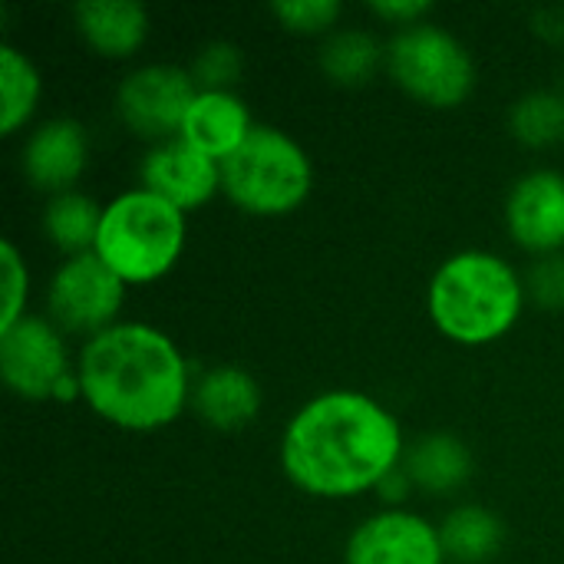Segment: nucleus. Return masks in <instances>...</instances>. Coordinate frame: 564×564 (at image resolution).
Segmentation results:
<instances>
[{"instance_id": "27", "label": "nucleus", "mask_w": 564, "mask_h": 564, "mask_svg": "<svg viewBox=\"0 0 564 564\" xmlns=\"http://www.w3.org/2000/svg\"><path fill=\"white\" fill-rule=\"evenodd\" d=\"M370 10L377 17H383V20H390V23L406 30V26L423 23V17L430 13V3L426 0H373Z\"/></svg>"}, {"instance_id": "8", "label": "nucleus", "mask_w": 564, "mask_h": 564, "mask_svg": "<svg viewBox=\"0 0 564 564\" xmlns=\"http://www.w3.org/2000/svg\"><path fill=\"white\" fill-rule=\"evenodd\" d=\"M195 96L198 86L192 73L178 66H142L122 79L116 106L132 132L169 142L172 132H182Z\"/></svg>"}, {"instance_id": "9", "label": "nucleus", "mask_w": 564, "mask_h": 564, "mask_svg": "<svg viewBox=\"0 0 564 564\" xmlns=\"http://www.w3.org/2000/svg\"><path fill=\"white\" fill-rule=\"evenodd\" d=\"M0 373L23 400H50L69 377L56 324L23 314L13 327L0 330Z\"/></svg>"}, {"instance_id": "7", "label": "nucleus", "mask_w": 564, "mask_h": 564, "mask_svg": "<svg viewBox=\"0 0 564 564\" xmlns=\"http://www.w3.org/2000/svg\"><path fill=\"white\" fill-rule=\"evenodd\" d=\"M126 281L116 278L96 251L89 254H76L66 264H59V271L50 281V294H46V307L50 317L59 330L69 334H102L112 324V317L122 307V291Z\"/></svg>"}, {"instance_id": "10", "label": "nucleus", "mask_w": 564, "mask_h": 564, "mask_svg": "<svg viewBox=\"0 0 564 564\" xmlns=\"http://www.w3.org/2000/svg\"><path fill=\"white\" fill-rule=\"evenodd\" d=\"M440 529L413 512H380L357 525L347 542V564H443Z\"/></svg>"}, {"instance_id": "20", "label": "nucleus", "mask_w": 564, "mask_h": 564, "mask_svg": "<svg viewBox=\"0 0 564 564\" xmlns=\"http://www.w3.org/2000/svg\"><path fill=\"white\" fill-rule=\"evenodd\" d=\"M0 99H3V135H13L36 109L40 99V76L36 66L10 43L0 46Z\"/></svg>"}, {"instance_id": "23", "label": "nucleus", "mask_w": 564, "mask_h": 564, "mask_svg": "<svg viewBox=\"0 0 564 564\" xmlns=\"http://www.w3.org/2000/svg\"><path fill=\"white\" fill-rule=\"evenodd\" d=\"M241 50L235 43H208L202 46V53L195 56V66H192V79L198 86V93H231V86L238 83L241 76Z\"/></svg>"}, {"instance_id": "24", "label": "nucleus", "mask_w": 564, "mask_h": 564, "mask_svg": "<svg viewBox=\"0 0 564 564\" xmlns=\"http://www.w3.org/2000/svg\"><path fill=\"white\" fill-rule=\"evenodd\" d=\"M271 10L294 33H324L340 17L337 0H281Z\"/></svg>"}, {"instance_id": "18", "label": "nucleus", "mask_w": 564, "mask_h": 564, "mask_svg": "<svg viewBox=\"0 0 564 564\" xmlns=\"http://www.w3.org/2000/svg\"><path fill=\"white\" fill-rule=\"evenodd\" d=\"M102 212L106 208H99L89 195H79V192L69 188V192H59V195H53L46 202V208H43V231L69 258L89 254V251H96Z\"/></svg>"}, {"instance_id": "22", "label": "nucleus", "mask_w": 564, "mask_h": 564, "mask_svg": "<svg viewBox=\"0 0 564 564\" xmlns=\"http://www.w3.org/2000/svg\"><path fill=\"white\" fill-rule=\"evenodd\" d=\"M512 132L532 149H545L564 139V93L539 89L512 106Z\"/></svg>"}, {"instance_id": "5", "label": "nucleus", "mask_w": 564, "mask_h": 564, "mask_svg": "<svg viewBox=\"0 0 564 564\" xmlns=\"http://www.w3.org/2000/svg\"><path fill=\"white\" fill-rule=\"evenodd\" d=\"M304 149L274 126H254L238 152L221 162V192L248 215H288L311 192Z\"/></svg>"}, {"instance_id": "16", "label": "nucleus", "mask_w": 564, "mask_h": 564, "mask_svg": "<svg viewBox=\"0 0 564 564\" xmlns=\"http://www.w3.org/2000/svg\"><path fill=\"white\" fill-rule=\"evenodd\" d=\"M73 17L86 43L112 59L135 53L149 30L145 7L132 0H86L73 7Z\"/></svg>"}, {"instance_id": "3", "label": "nucleus", "mask_w": 564, "mask_h": 564, "mask_svg": "<svg viewBox=\"0 0 564 564\" xmlns=\"http://www.w3.org/2000/svg\"><path fill=\"white\" fill-rule=\"evenodd\" d=\"M522 311V281L489 251L453 254L430 284V317L456 344H492Z\"/></svg>"}, {"instance_id": "28", "label": "nucleus", "mask_w": 564, "mask_h": 564, "mask_svg": "<svg viewBox=\"0 0 564 564\" xmlns=\"http://www.w3.org/2000/svg\"><path fill=\"white\" fill-rule=\"evenodd\" d=\"M410 476L406 473H390L380 486H377V492L387 499V502H393V499H406V492H410Z\"/></svg>"}, {"instance_id": "6", "label": "nucleus", "mask_w": 564, "mask_h": 564, "mask_svg": "<svg viewBox=\"0 0 564 564\" xmlns=\"http://www.w3.org/2000/svg\"><path fill=\"white\" fill-rule=\"evenodd\" d=\"M387 66L413 99L436 109L466 102L476 86V63L469 50L436 23L400 30L387 46Z\"/></svg>"}, {"instance_id": "1", "label": "nucleus", "mask_w": 564, "mask_h": 564, "mask_svg": "<svg viewBox=\"0 0 564 564\" xmlns=\"http://www.w3.org/2000/svg\"><path fill=\"white\" fill-rule=\"evenodd\" d=\"M403 459L397 416L357 390L314 397L284 430L281 466L288 479L321 499L377 489Z\"/></svg>"}, {"instance_id": "19", "label": "nucleus", "mask_w": 564, "mask_h": 564, "mask_svg": "<svg viewBox=\"0 0 564 564\" xmlns=\"http://www.w3.org/2000/svg\"><path fill=\"white\" fill-rule=\"evenodd\" d=\"M506 529L482 506H459L440 525V542L449 558L463 564L489 562L502 549Z\"/></svg>"}, {"instance_id": "17", "label": "nucleus", "mask_w": 564, "mask_h": 564, "mask_svg": "<svg viewBox=\"0 0 564 564\" xmlns=\"http://www.w3.org/2000/svg\"><path fill=\"white\" fill-rule=\"evenodd\" d=\"M406 476L413 486L433 496L456 492L473 476V453L463 440L449 433H433L406 453Z\"/></svg>"}, {"instance_id": "14", "label": "nucleus", "mask_w": 564, "mask_h": 564, "mask_svg": "<svg viewBox=\"0 0 564 564\" xmlns=\"http://www.w3.org/2000/svg\"><path fill=\"white\" fill-rule=\"evenodd\" d=\"M251 129L248 106L235 93H198L178 135L221 165L245 145Z\"/></svg>"}, {"instance_id": "12", "label": "nucleus", "mask_w": 564, "mask_h": 564, "mask_svg": "<svg viewBox=\"0 0 564 564\" xmlns=\"http://www.w3.org/2000/svg\"><path fill=\"white\" fill-rule=\"evenodd\" d=\"M506 221L512 238L539 254H555L564 248V175L532 172L519 178L509 195Z\"/></svg>"}, {"instance_id": "13", "label": "nucleus", "mask_w": 564, "mask_h": 564, "mask_svg": "<svg viewBox=\"0 0 564 564\" xmlns=\"http://www.w3.org/2000/svg\"><path fill=\"white\" fill-rule=\"evenodd\" d=\"M86 169V132L73 119L43 122L23 145L26 178L50 195L69 192V185Z\"/></svg>"}, {"instance_id": "2", "label": "nucleus", "mask_w": 564, "mask_h": 564, "mask_svg": "<svg viewBox=\"0 0 564 564\" xmlns=\"http://www.w3.org/2000/svg\"><path fill=\"white\" fill-rule=\"evenodd\" d=\"M79 387L96 416L119 430L169 426L188 400V367L155 327L116 324L79 354Z\"/></svg>"}, {"instance_id": "26", "label": "nucleus", "mask_w": 564, "mask_h": 564, "mask_svg": "<svg viewBox=\"0 0 564 564\" xmlns=\"http://www.w3.org/2000/svg\"><path fill=\"white\" fill-rule=\"evenodd\" d=\"M529 291L545 307H564V258L552 254L539 261L529 274Z\"/></svg>"}, {"instance_id": "4", "label": "nucleus", "mask_w": 564, "mask_h": 564, "mask_svg": "<svg viewBox=\"0 0 564 564\" xmlns=\"http://www.w3.org/2000/svg\"><path fill=\"white\" fill-rule=\"evenodd\" d=\"M185 248V212L135 188L102 212L96 254L126 284H149L172 271Z\"/></svg>"}, {"instance_id": "15", "label": "nucleus", "mask_w": 564, "mask_h": 564, "mask_svg": "<svg viewBox=\"0 0 564 564\" xmlns=\"http://www.w3.org/2000/svg\"><path fill=\"white\" fill-rule=\"evenodd\" d=\"M192 406L212 430L235 433L251 426L261 413V387L241 367H215L198 380Z\"/></svg>"}, {"instance_id": "25", "label": "nucleus", "mask_w": 564, "mask_h": 564, "mask_svg": "<svg viewBox=\"0 0 564 564\" xmlns=\"http://www.w3.org/2000/svg\"><path fill=\"white\" fill-rule=\"evenodd\" d=\"M0 251H3V294H7L3 317H0V330H7V327H13L23 317V301H26L30 278H26V264H23V258H20V251H17L13 241H3Z\"/></svg>"}, {"instance_id": "11", "label": "nucleus", "mask_w": 564, "mask_h": 564, "mask_svg": "<svg viewBox=\"0 0 564 564\" xmlns=\"http://www.w3.org/2000/svg\"><path fill=\"white\" fill-rule=\"evenodd\" d=\"M142 182L152 195L165 198L178 212H188L205 205L221 188V165L175 135L145 155Z\"/></svg>"}, {"instance_id": "21", "label": "nucleus", "mask_w": 564, "mask_h": 564, "mask_svg": "<svg viewBox=\"0 0 564 564\" xmlns=\"http://www.w3.org/2000/svg\"><path fill=\"white\" fill-rule=\"evenodd\" d=\"M380 59V43L364 30H337L321 50V69L340 86L367 83L377 73Z\"/></svg>"}]
</instances>
